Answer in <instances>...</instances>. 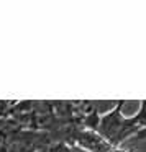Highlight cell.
<instances>
[{"instance_id": "1", "label": "cell", "mask_w": 146, "mask_h": 152, "mask_svg": "<svg viewBox=\"0 0 146 152\" xmlns=\"http://www.w3.org/2000/svg\"><path fill=\"white\" fill-rule=\"evenodd\" d=\"M139 124L135 116H125L123 113V102H120L112 111L100 116L99 126L95 132L102 136L112 147L118 149L123 142L128 141L131 136L139 131Z\"/></svg>"}, {"instance_id": "2", "label": "cell", "mask_w": 146, "mask_h": 152, "mask_svg": "<svg viewBox=\"0 0 146 152\" xmlns=\"http://www.w3.org/2000/svg\"><path fill=\"white\" fill-rule=\"evenodd\" d=\"M71 145H79L87 152H120L118 149L112 147L102 136L90 129H77L71 136Z\"/></svg>"}, {"instance_id": "3", "label": "cell", "mask_w": 146, "mask_h": 152, "mask_svg": "<svg viewBox=\"0 0 146 152\" xmlns=\"http://www.w3.org/2000/svg\"><path fill=\"white\" fill-rule=\"evenodd\" d=\"M135 118H136V121H138L139 128L145 129L146 128V102H141L139 110H138V113L135 115Z\"/></svg>"}]
</instances>
